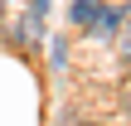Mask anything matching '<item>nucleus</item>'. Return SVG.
<instances>
[{
	"label": "nucleus",
	"mask_w": 131,
	"mask_h": 126,
	"mask_svg": "<svg viewBox=\"0 0 131 126\" xmlns=\"http://www.w3.org/2000/svg\"><path fill=\"white\" fill-rule=\"evenodd\" d=\"M10 39H15L19 49H39V44H44V10H34V5H29V10L10 24Z\"/></svg>",
	"instance_id": "nucleus-1"
},
{
	"label": "nucleus",
	"mask_w": 131,
	"mask_h": 126,
	"mask_svg": "<svg viewBox=\"0 0 131 126\" xmlns=\"http://www.w3.org/2000/svg\"><path fill=\"white\" fill-rule=\"evenodd\" d=\"M117 29H122V10H112V5H102V15L92 19V39H117Z\"/></svg>",
	"instance_id": "nucleus-2"
},
{
	"label": "nucleus",
	"mask_w": 131,
	"mask_h": 126,
	"mask_svg": "<svg viewBox=\"0 0 131 126\" xmlns=\"http://www.w3.org/2000/svg\"><path fill=\"white\" fill-rule=\"evenodd\" d=\"M102 15V0H73V10H68V19H73V29H92V19Z\"/></svg>",
	"instance_id": "nucleus-3"
},
{
	"label": "nucleus",
	"mask_w": 131,
	"mask_h": 126,
	"mask_svg": "<svg viewBox=\"0 0 131 126\" xmlns=\"http://www.w3.org/2000/svg\"><path fill=\"white\" fill-rule=\"evenodd\" d=\"M117 58L131 63V10H122V29H117Z\"/></svg>",
	"instance_id": "nucleus-4"
},
{
	"label": "nucleus",
	"mask_w": 131,
	"mask_h": 126,
	"mask_svg": "<svg viewBox=\"0 0 131 126\" xmlns=\"http://www.w3.org/2000/svg\"><path fill=\"white\" fill-rule=\"evenodd\" d=\"M29 5H34V10H44V15H49V0H29Z\"/></svg>",
	"instance_id": "nucleus-5"
},
{
	"label": "nucleus",
	"mask_w": 131,
	"mask_h": 126,
	"mask_svg": "<svg viewBox=\"0 0 131 126\" xmlns=\"http://www.w3.org/2000/svg\"><path fill=\"white\" fill-rule=\"evenodd\" d=\"M5 10H10V0H0V15H5Z\"/></svg>",
	"instance_id": "nucleus-6"
}]
</instances>
